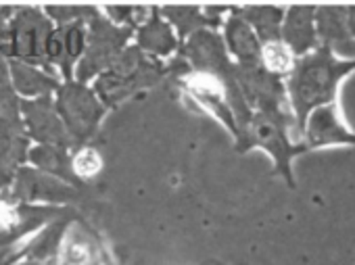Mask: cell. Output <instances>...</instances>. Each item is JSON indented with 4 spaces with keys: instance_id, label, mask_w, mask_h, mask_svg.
<instances>
[{
    "instance_id": "obj_5",
    "label": "cell",
    "mask_w": 355,
    "mask_h": 265,
    "mask_svg": "<svg viewBox=\"0 0 355 265\" xmlns=\"http://www.w3.org/2000/svg\"><path fill=\"white\" fill-rule=\"evenodd\" d=\"M17 223V213L9 207L0 205V230H11Z\"/></svg>"
},
{
    "instance_id": "obj_1",
    "label": "cell",
    "mask_w": 355,
    "mask_h": 265,
    "mask_svg": "<svg viewBox=\"0 0 355 265\" xmlns=\"http://www.w3.org/2000/svg\"><path fill=\"white\" fill-rule=\"evenodd\" d=\"M261 57L266 67L274 74H288L295 67V55L282 42H268L261 51Z\"/></svg>"
},
{
    "instance_id": "obj_4",
    "label": "cell",
    "mask_w": 355,
    "mask_h": 265,
    "mask_svg": "<svg viewBox=\"0 0 355 265\" xmlns=\"http://www.w3.org/2000/svg\"><path fill=\"white\" fill-rule=\"evenodd\" d=\"M189 86L199 92V94H205V96H220L222 94V84L211 78V76H205V74H197V76H191L189 78Z\"/></svg>"
},
{
    "instance_id": "obj_3",
    "label": "cell",
    "mask_w": 355,
    "mask_h": 265,
    "mask_svg": "<svg viewBox=\"0 0 355 265\" xmlns=\"http://www.w3.org/2000/svg\"><path fill=\"white\" fill-rule=\"evenodd\" d=\"M63 263L65 265H92V253L84 242H69L63 248Z\"/></svg>"
},
{
    "instance_id": "obj_2",
    "label": "cell",
    "mask_w": 355,
    "mask_h": 265,
    "mask_svg": "<svg viewBox=\"0 0 355 265\" xmlns=\"http://www.w3.org/2000/svg\"><path fill=\"white\" fill-rule=\"evenodd\" d=\"M103 167V159L96 151L92 148H84L78 153V157L73 159V169L80 178H92L101 171Z\"/></svg>"
}]
</instances>
